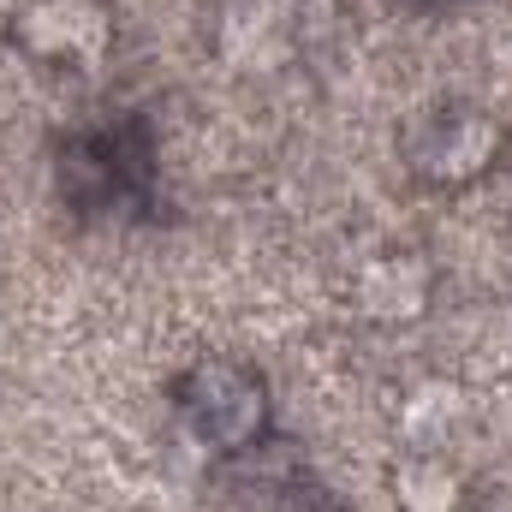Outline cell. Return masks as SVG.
<instances>
[{
    "label": "cell",
    "mask_w": 512,
    "mask_h": 512,
    "mask_svg": "<svg viewBox=\"0 0 512 512\" xmlns=\"http://www.w3.org/2000/svg\"><path fill=\"white\" fill-rule=\"evenodd\" d=\"M352 292L370 322H411L429 304V262L423 256H376Z\"/></svg>",
    "instance_id": "4"
},
{
    "label": "cell",
    "mask_w": 512,
    "mask_h": 512,
    "mask_svg": "<svg viewBox=\"0 0 512 512\" xmlns=\"http://www.w3.org/2000/svg\"><path fill=\"white\" fill-rule=\"evenodd\" d=\"M185 417L209 447H251V435L262 429V387L227 364H209L185 387Z\"/></svg>",
    "instance_id": "2"
},
{
    "label": "cell",
    "mask_w": 512,
    "mask_h": 512,
    "mask_svg": "<svg viewBox=\"0 0 512 512\" xmlns=\"http://www.w3.org/2000/svg\"><path fill=\"white\" fill-rule=\"evenodd\" d=\"M459 411H465L459 387H447V382L417 387V393L405 399V435H411V447H441L447 429L459 423Z\"/></svg>",
    "instance_id": "6"
},
{
    "label": "cell",
    "mask_w": 512,
    "mask_h": 512,
    "mask_svg": "<svg viewBox=\"0 0 512 512\" xmlns=\"http://www.w3.org/2000/svg\"><path fill=\"white\" fill-rule=\"evenodd\" d=\"M495 149H501V126L495 120H483V114H447V120H435L417 137V167L429 179L459 185V179H477L495 161Z\"/></svg>",
    "instance_id": "3"
},
{
    "label": "cell",
    "mask_w": 512,
    "mask_h": 512,
    "mask_svg": "<svg viewBox=\"0 0 512 512\" xmlns=\"http://www.w3.org/2000/svg\"><path fill=\"white\" fill-rule=\"evenodd\" d=\"M393 489H399V507L405 512H459V477L441 459H429V453L399 465Z\"/></svg>",
    "instance_id": "5"
},
{
    "label": "cell",
    "mask_w": 512,
    "mask_h": 512,
    "mask_svg": "<svg viewBox=\"0 0 512 512\" xmlns=\"http://www.w3.org/2000/svg\"><path fill=\"white\" fill-rule=\"evenodd\" d=\"M114 18L102 0H30L18 12V42L36 60H72V66H96L108 54Z\"/></svg>",
    "instance_id": "1"
}]
</instances>
